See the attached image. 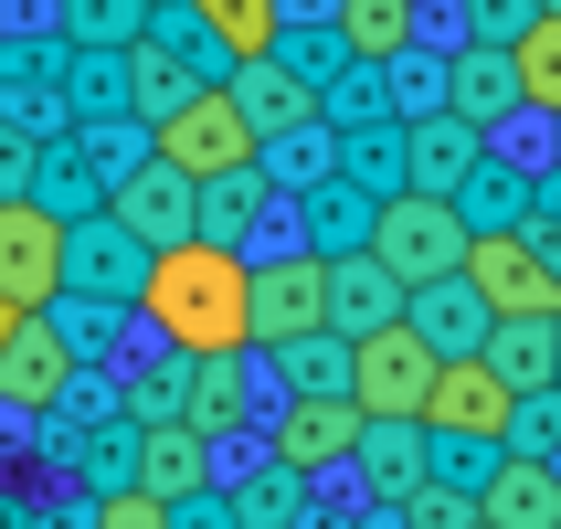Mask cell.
Segmentation results:
<instances>
[{"instance_id":"22","label":"cell","mask_w":561,"mask_h":529,"mask_svg":"<svg viewBox=\"0 0 561 529\" xmlns=\"http://www.w3.org/2000/svg\"><path fill=\"white\" fill-rule=\"evenodd\" d=\"M329 32H340V54L350 64H403L413 54V0H340V11H329Z\"/></svg>"},{"instance_id":"25","label":"cell","mask_w":561,"mask_h":529,"mask_svg":"<svg viewBox=\"0 0 561 529\" xmlns=\"http://www.w3.org/2000/svg\"><path fill=\"white\" fill-rule=\"evenodd\" d=\"M508 74H519V106H530V117H561V11H540V22L508 43Z\"/></svg>"},{"instance_id":"26","label":"cell","mask_w":561,"mask_h":529,"mask_svg":"<svg viewBox=\"0 0 561 529\" xmlns=\"http://www.w3.org/2000/svg\"><path fill=\"white\" fill-rule=\"evenodd\" d=\"M181 381H191V403H181L191 435H233V413H244V360H181Z\"/></svg>"},{"instance_id":"15","label":"cell","mask_w":561,"mask_h":529,"mask_svg":"<svg viewBox=\"0 0 561 529\" xmlns=\"http://www.w3.org/2000/svg\"><path fill=\"white\" fill-rule=\"evenodd\" d=\"M445 117H467L477 138L499 117H519V74H508L499 43H456V54H445Z\"/></svg>"},{"instance_id":"13","label":"cell","mask_w":561,"mask_h":529,"mask_svg":"<svg viewBox=\"0 0 561 529\" xmlns=\"http://www.w3.org/2000/svg\"><path fill=\"white\" fill-rule=\"evenodd\" d=\"M477 519L488 529H561V467L551 456H499L477 476Z\"/></svg>"},{"instance_id":"32","label":"cell","mask_w":561,"mask_h":529,"mask_svg":"<svg viewBox=\"0 0 561 529\" xmlns=\"http://www.w3.org/2000/svg\"><path fill=\"white\" fill-rule=\"evenodd\" d=\"M75 32H85V43H95V32H106V43H127L138 22H127V0H75Z\"/></svg>"},{"instance_id":"7","label":"cell","mask_w":561,"mask_h":529,"mask_svg":"<svg viewBox=\"0 0 561 529\" xmlns=\"http://www.w3.org/2000/svg\"><path fill=\"white\" fill-rule=\"evenodd\" d=\"M244 318H254V340H265V349L318 340V329H329V254H276V265H254Z\"/></svg>"},{"instance_id":"17","label":"cell","mask_w":561,"mask_h":529,"mask_svg":"<svg viewBox=\"0 0 561 529\" xmlns=\"http://www.w3.org/2000/svg\"><path fill=\"white\" fill-rule=\"evenodd\" d=\"M477 159H488V138H477L467 117H445V106L403 127V191H435V202H445V191L467 181Z\"/></svg>"},{"instance_id":"6","label":"cell","mask_w":561,"mask_h":529,"mask_svg":"<svg viewBox=\"0 0 561 529\" xmlns=\"http://www.w3.org/2000/svg\"><path fill=\"white\" fill-rule=\"evenodd\" d=\"M0 297L22 318H54V297H64V212L54 202H0Z\"/></svg>"},{"instance_id":"31","label":"cell","mask_w":561,"mask_h":529,"mask_svg":"<svg viewBox=\"0 0 561 529\" xmlns=\"http://www.w3.org/2000/svg\"><path fill=\"white\" fill-rule=\"evenodd\" d=\"M95 529H181V508L138 498V487H117V498H95Z\"/></svg>"},{"instance_id":"27","label":"cell","mask_w":561,"mask_h":529,"mask_svg":"<svg viewBox=\"0 0 561 529\" xmlns=\"http://www.w3.org/2000/svg\"><path fill=\"white\" fill-rule=\"evenodd\" d=\"M499 456H551V467H561V392H519V403H508Z\"/></svg>"},{"instance_id":"16","label":"cell","mask_w":561,"mask_h":529,"mask_svg":"<svg viewBox=\"0 0 561 529\" xmlns=\"http://www.w3.org/2000/svg\"><path fill=\"white\" fill-rule=\"evenodd\" d=\"M477 360H488L508 392H561V318H488Z\"/></svg>"},{"instance_id":"11","label":"cell","mask_w":561,"mask_h":529,"mask_svg":"<svg viewBox=\"0 0 561 529\" xmlns=\"http://www.w3.org/2000/svg\"><path fill=\"white\" fill-rule=\"evenodd\" d=\"M233 106H244V127L254 138H297V127L318 117V85H308V64L297 54H254V64H233Z\"/></svg>"},{"instance_id":"19","label":"cell","mask_w":561,"mask_h":529,"mask_svg":"<svg viewBox=\"0 0 561 529\" xmlns=\"http://www.w3.org/2000/svg\"><path fill=\"white\" fill-rule=\"evenodd\" d=\"M392 318H403V286L381 276L371 254H329V329H340V340H371Z\"/></svg>"},{"instance_id":"33","label":"cell","mask_w":561,"mask_h":529,"mask_svg":"<svg viewBox=\"0 0 561 529\" xmlns=\"http://www.w3.org/2000/svg\"><path fill=\"white\" fill-rule=\"evenodd\" d=\"M11 329H22V308H11V297H0V349H11Z\"/></svg>"},{"instance_id":"20","label":"cell","mask_w":561,"mask_h":529,"mask_svg":"<svg viewBox=\"0 0 561 529\" xmlns=\"http://www.w3.org/2000/svg\"><path fill=\"white\" fill-rule=\"evenodd\" d=\"M191 22H202V43L233 54V64L286 54V0H191Z\"/></svg>"},{"instance_id":"14","label":"cell","mask_w":561,"mask_h":529,"mask_svg":"<svg viewBox=\"0 0 561 529\" xmlns=\"http://www.w3.org/2000/svg\"><path fill=\"white\" fill-rule=\"evenodd\" d=\"M138 498H159V508H191L202 487H213V435H191L181 413L170 424H149L138 435V476H127Z\"/></svg>"},{"instance_id":"10","label":"cell","mask_w":561,"mask_h":529,"mask_svg":"<svg viewBox=\"0 0 561 529\" xmlns=\"http://www.w3.org/2000/svg\"><path fill=\"white\" fill-rule=\"evenodd\" d=\"M75 392V340H64L54 318H22L11 349H0V403L11 413H54Z\"/></svg>"},{"instance_id":"28","label":"cell","mask_w":561,"mask_h":529,"mask_svg":"<svg viewBox=\"0 0 561 529\" xmlns=\"http://www.w3.org/2000/svg\"><path fill=\"white\" fill-rule=\"evenodd\" d=\"M286 381H297V392H350V340H340V329L286 340Z\"/></svg>"},{"instance_id":"34","label":"cell","mask_w":561,"mask_h":529,"mask_svg":"<svg viewBox=\"0 0 561 529\" xmlns=\"http://www.w3.org/2000/svg\"><path fill=\"white\" fill-rule=\"evenodd\" d=\"M540 11H561V0H540Z\"/></svg>"},{"instance_id":"30","label":"cell","mask_w":561,"mask_h":529,"mask_svg":"<svg viewBox=\"0 0 561 529\" xmlns=\"http://www.w3.org/2000/svg\"><path fill=\"white\" fill-rule=\"evenodd\" d=\"M467 22H477V43H499V54H508V43L540 22V0H467Z\"/></svg>"},{"instance_id":"23","label":"cell","mask_w":561,"mask_h":529,"mask_svg":"<svg viewBox=\"0 0 561 529\" xmlns=\"http://www.w3.org/2000/svg\"><path fill=\"white\" fill-rule=\"evenodd\" d=\"M445 202H456V222H467V233H519V222H530V181H519V170H499V159H477Z\"/></svg>"},{"instance_id":"12","label":"cell","mask_w":561,"mask_h":529,"mask_svg":"<svg viewBox=\"0 0 561 529\" xmlns=\"http://www.w3.org/2000/svg\"><path fill=\"white\" fill-rule=\"evenodd\" d=\"M350 445H360L350 392H297L286 424H276V467H286V476H329V467H350Z\"/></svg>"},{"instance_id":"37","label":"cell","mask_w":561,"mask_h":529,"mask_svg":"<svg viewBox=\"0 0 561 529\" xmlns=\"http://www.w3.org/2000/svg\"><path fill=\"white\" fill-rule=\"evenodd\" d=\"M477 529H488V519H477Z\"/></svg>"},{"instance_id":"1","label":"cell","mask_w":561,"mask_h":529,"mask_svg":"<svg viewBox=\"0 0 561 529\" xmlns=\"http://www.w3.org/2000/svg\"><path fill=\"white\" fill-rule=\"evenodd\" d=\"M244 286L254 265L233 244H159L149 254V276H138V308H149V329L181 360H233V349H254V318H244Z\"/></svg>"},{"instance_id":"38","label":"cell","mask_w":561,"mask_h":529,"mask_svg":"<svg viewBox=\"0 0 561 529\" xmlns=\"http://www.w3.org/2000/svg\"><path fill=\"white\" fill-rule=\"evenodd\" d=\"M551 127H561V117H551Z\"/></svg>"},{"instance_id":"2","label":"cell","mask_w":561,"mask_h":529,"mask_svg":"<svg viewBox=\"0 0 561 529\" xmlns=\"http://www.w3.org/2000/svg\"><path fill=\"white\" fill-rule=\"evenodd\" d=\"M360 254L413 297V286H435V276L467 265V222H456V202H435V191H381V202H371V244H360Z\"/></svg>"},{"instance_id":"3","label":"cell","mask_w":561,"mask_h":529,"mask_svg":"<svg viewBox=\"0 0 561 529\" xmlns=\"http://www.w3.org/2000/svg\"><path fill=\"white\" fill-rule=\"evenodd\" d=\"M149 159H159V170H181V181L202 191V181L254 170V127H244V106H233L222 85H191L181 106H159V117H149Z\"/></svg>"},{"instance_id":"29","label":"cell","mask_w":561,"mask_h":529,"mask_svg":"<svg viewBox=\"0 0 561 529\" xmlns=\"http://www.w3.org/2000/svg\"><path fill=\"white\" fill-rule=\"evenodd\" d=\"M392 519H403V529H477V498H467V487H435V476H424L413 498H392Z\"/></svg>"},{"instance_id":"21","label":"cell","mask_w":561,"mask_h":529,"mask_svg":"<svg viewBox=\"0 0 561 529\" xmlns=\"http://www.w3.org/2000/svg\"><path fill=\"white\" fill-rule=\"evenodd\" d=\"M424 456H435L424 424H360V445H350V467L371 476V498H413L424 487Z\"/></svg>"},{"instance_id":"8","label":"cell","mask_w":561,"mask_h":529,"mask_svg":"<svg viewBox=\"0 0 561 529\" xmlns=\"http://www.w3.org/2000/svg\"><path fill=\"white\" fill-rule=\"evenodd\" d=\"M508 403H519V392H508L499 371H488V360H435V392H424V435H467V445H499L508 435Z\"/></svg>"},{"instance_id":"9","label":"cell","mask_w":561,"mask_h":529,"mask_svg":"<svg viewBox=\"0 0 561 529\" xmlns=\"http://www.w3.org/2000/svg\"><path fill=\"white\" fill-rule=\"evenodd\" d=\"M117 233L138 254L191 244V233H202V191H191L181 170H159V159H149V170H127V181H117Z\"/></svg>"},{"instance_id":"24","label":"cell","mask_w":561,"mask_h":529,"mask_svg":"<svg viewBox=\"0 0 561 529\" xmlns=\"http://www.w3.org/2000/svg\"><path fill=\"white\" fill-rule=\"evenodd\" d=\"M149 276V254L127 244V233H64V286H106V297H138Z\"/></svg>"},{"instance_id":"18","label":"cell","mask_w":561,"mask_h":529,"mask_svg":"<svg viewBox=\"0 0 561 529\" xmlns=\"http://www.w3.org/2000/svg\"><path fill=\"white\" fill-rule=\"evenodd\" d=\"M403 329L435 349V360H467V349L488 340V308H477L467 276H435V286H413V297H403Z\"/></svg>"},{"instance_id":"4","label":"cell","mask_w":561,"mask_h":529,"mask_svg":"<svg viewBox=\"0 0 561 529\" xmlns=\"http://www.w3.org/2000/svg\"><path fill=\"white\" fill-rule=\"evenodd\" d=\"M424 392H435V349L413 340L403 318L350 340V413L360 424H424Z\"/></svg>"},{"instance_id":"36","label":"cell","mask_w":561,"mask_h":529,"mask_svg":"<svg viewBox=\"0 0 561 529\" xmlns=\"http://www.w3.org/2000/svg\"><path fill=\"white\" fill-rule=\"evenodd\" d=\"M0 202H11V191H0Z\"/></svg>"},{"instance_id":"5","label":"cell","mask_w":561,"mask_h":529,"mask_svg":"<svg viewBox=\"0 0 561 529\" xmlns=\"http://www.w3.org/2000/svg\"><path fill=\"white\" fill-rule=\"evenodd\" d=\"M456 276L477 286L488 318H561V265L530 233H467V265H456Z\"/></svg>"},{"instance_id":"35","label":"cell","mask_w":561,"mask_h":529,"mask_svg":"<svg viewBox=\"0 0 561 529\" xmlns=\"http://www.w3.org/2000/svg\"><path fill=\"white\" fill-rule=\"evenodd\" d=\"M0 32H11V11H0Z\"/></svg>"}]
</instances>
